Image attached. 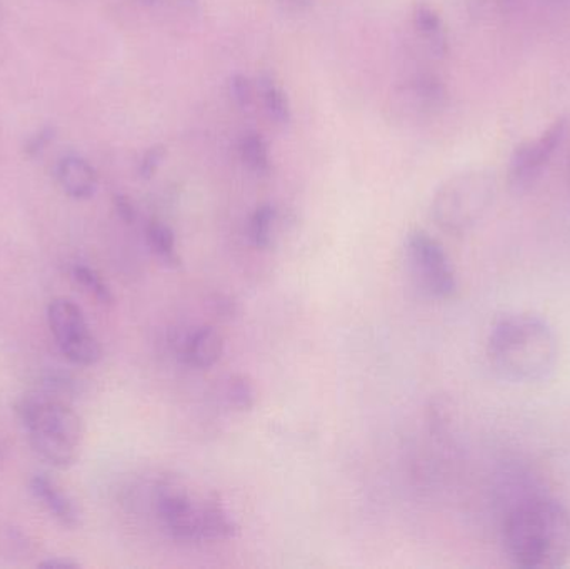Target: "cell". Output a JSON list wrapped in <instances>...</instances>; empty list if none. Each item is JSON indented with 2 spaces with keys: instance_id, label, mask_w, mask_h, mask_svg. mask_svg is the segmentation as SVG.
<instances>
[{
  "instance_id": "cell-1",
  "label": "cell",
  "mask_w": 570,
  "mask_h": 569,
  "mask_svg": "<svg viewBox=\"0 0 570 569\" xmlns=\"http://www.w3.org/2000/svg\"><path fill=\"white\" fill-rule=\"evenodd\" d=\"M502 545L515 567L552 569L570 560V511L546 494H524L505 511Z\"/></svg>"
},
{
  "instance_id": "cell-2",
  "label": "cell",
  "mask_w": 570,
  "mask_h": 569,
  "mask_svg": "<svg viewBox=\"0 0 570 569\" xmlns=\"http://www.w3.org/2000/svg\"><path fill=\"white\" fill-rule=\"evenodd\" d=\"M488 356L502 380L534 384L554 373L559 360L556 331L544 317L512 313L499 317L489 333Z\"/></svg>"
},
{
  "instance_id": "cell-3",
  "label": "cell",
  "mask_w": 570,
  "mask_h": 569,
  "mask_svg": "<svg viewBox=\"0 0 570 569\" xmlns=\"http://www.w3.org/2000/svg\"><path fill=\"white\" fill-rule=\"evenodd\" d=\"M67 381L52 380L17 403L33 451L53 468L72 467L82 443V421L69 403Z\"/></svg>"
},
{
  "instance_id": "cell-4",
  "label": "cell",
  "mask_w": 570,
  "mask_h": 569,
  "mask_svg": "<svg viewBox=\"0 0 570 569\" xmlns=\"http://www.w3.org/2000/svg\"><path fill=\"white\" fill-rule=\"evenodd\" d=\"M498 179L485 169L449 177L432 199V217L445 233L461 236L474 229L494 206Z\"/></svg>"
},
{
  "instance_id": "cell-5",
  "label": "cell",
  "mask_w": 570,
  "mask_h": 569,
  "mask_svg": "<svg viewBox=\"0 0 570 569\" xmlns=\"http://www.w3.org/2000/svg\"><path fill=\"white\" fill-rule=\"evenodd\" d=\"M405 253L412 274L425 294L441 301L452 300L458 294V274L451 257L431 234L422 229L409 233Z\"/></svg>"
},
{
  "instance_id": "cell-6",
  "label": "cell",
  "mask_w": 570,
  "mask_h": 569,
  "mask_svg": "<svg viewBox=\"0 0 570 569\" xmlns=\"http://www.w3.org/2000/svg\"><path fill=\"white\" fill-rule=\"evenodd\" d=\"M49 327L63 356L77 366H94L102 360V346L87 326L82 310L73 301L57 297L47 311Z\"/></svg>"
},
{
  "instance_id": "cell-7",
  "label": "cell",
  "mask_w": 570,
  "mask_h": 569,
  "mask_svg": "<svg viewBox=\"0 0 570 569\" xmlns=\"http://www.w3.org/2000/svg\"><path fill=\"white\" fill-rule=\"evenodd\" d=\"M568 129V117H558L538 137L524 140L515 147L508 169L509 186L512 190L522 193L538 183L546 167L551 164L552 157L564 143Z\"/></svg>"
},
{
  "instance_id": "cell-8",
  "label": "cell",
  "mask_w": 570,
  "mask_h": 569,
  "mask_svg": "<svg viewBox=\"0 0 570 569\" xmlns=\"http://www.w3.org/2000/svg\"><path fill=\"white\" fill-rule=\"evenodd\" d=\"M157 510L174 540L179 543H204V501L197 504L184 488L169 483L159 490Z\"/></svg>"
},
{
  "instance_id": "cell-9",
  "label": "cell",
  "mask_w": 570,
  "mask_h": 569,
  "mask_svg": "<svg viewBox=\"0 0 570 569\" xmlns=\"http://www.w3.org/2000/svg\"><path fill=\"white\" fill-rule=\"evenodd\" d=\"M56 177L60 189L76 200L90 199L99 186V177L92 164L76 154L62 157L57 163Z\"/></svg>"
},
{
  "instance_id": "cell-10",
  "label": "cell",
  "mask_w": 570,
  "mask_h": 569,
  "mask_svg": "<svg viewBox=\"0 0 570 569\" xmlns=\"http://www.w3.org/2000/svg\"><path fill=\"white\" fill-rule=\"evenodd\" d=\"M180 353L189 366L197 367V370H209L223 360V336L214 327H197L187 334Z\"/></svg>"
},
{
  "instance_id": "cell-11",
  "label": "cell",
  "mask_w": 570,
  "mask_h": 569,
  "mask_svg": "<svg viewBox=\"0 0 570 569\" xmlns=\"http://www.w3.org/2000/svg\"><path fill=\"white\" fill-rule=\"evenodd\" d=\"M30 491L33 498L62 524L63 528H76L79 524V510L73 501L57 487L56 481L39 474L30 481Z\"/></svg>"
},
{
  "instance_id": "cell-12",
  "label": "cell",
  "mask_w": 570,
  "mask_h": 569,
  "mask_svg": "<svg viewBox=\"0 0 570 569\" xmlns=\"http://www.w3.org/2000/svg\"><path fill=\"white\" fill-rule=\"evenodd\" d=\"M412 26L422 46L434 57H444L449 52V36L444 20L434 7L417 2L412 10Z\"/></svg>"
},
{
  "instance_id": "cell-13",
  "label": "cell",
  "mask_w": 570,
  "mask_h": 569,
  "mask_svg": "<svg viewBox=\"0 0 570 569\" xmlns=\"http://www.w3.org/2000/svg\"><path fill=\"white\" fill-rule=\"evenodd\" d=\"M444 86L434 76H417L407 80L397 94L402 109L411 112H429L431 109L441 106L444 99Z\"/></svg>"
},
{
  "instance_id": "cell-14",
  "label": "cell",
  "mask_w": 570,
  "mask_h": 569,
  "mask_svg": "<svg viewBox=\"0 0 570 569\" xmlns=\"http://www.w3.org/2000/svg\"><path fill=\"white\" fill-rule=\"evenodd\" d=\"M257 97H259L264 112L267 114L271 120L279 124V126L291 124L292 110L287 94L277 86L273 77H259V80H257Z\"/></svg>"
},
{
  "instance_id": "cell-15",
  "label": "cell",
  "mask_w": 570,
  "mask_h": 569,
  "mask_svg": "<svg viewBox=\"0 0 570 569\" xmlns=\"http://www.w3.org/2000/svg\"><path fill=\"white\" fill-rule=\"evenodd\" d=\"M237 534V524L219 500L204 501L203 537L204 541L233 540Z\"/></svg>"
},
{
  "instance_id": "cell-16",
  "label": "cell",
  "mask_w": 570,
  "mask_h": 569,
  "mask_svg": "<svg viewBox=\"0 0 570 569\" xmlns=\"http://www.w3.org/2000/svg\"><path fill=\"white\" fill-rule=\"evenodd\" d=\"M146 239L157 259L170 269L180 266V256L176 249V234L167 224L153 220L146 229Z\"/></svg>"
},
{
  "instance_id": "cell-17",
  "label": "cell",
  "mask_w": 570,
  "mask_h": 569,
  "mask_svg": "<svg viewBox=\"0 0 570 569\" xmlns=\"http://www.w3.org/2000/svg\"><path fill=\"white\" fill-rule=\"evenodd\" d=\"M239 154L247 169L256 176H267L271 173V150L266 139L261 134L249 133L240 139Z\"/></svg>"
},
{
  "instance_id": "cell-18",
  "label": "cell",
  "mask_w": 570,
  "mask_h": 569,
  "mask_svg": "<svg viewBox=\"0 0 570 569\" xmlns=\"http://www.w3.org/2000/svg\"><path fill=\"white\" fill-rule=\"evenodd\" d=\"M277 210L273 204H263L254 210L249 219V241L257 249H271L274 244V229H276Z\"/></svg>"
},
{
  "instance_id": "cell-19",
  "label": "cell",
  "mask_w": 570,
  "mask_h": 569,
  "mask_svg": "<svg viewBox=\"0 0 570 569\" xmlns=\"http://www.w3.org/2000/svg\"><path fill=\"white\" fill-rule=\"evenodd\" d=\"M257 393L256 384L250 380L246 374H234V376L229 377L226 386V398L227 403L234 408V410L239 411V413H247V411H253L254 406L257 403Z\"/></svg>"
},
{
  "instance_id": "cell-20",
  "label": "cell",
  "mask_w": 570,
  "mask_h": 569,
  "mask_svg": "<svg viewBox=\"0 0 570 569\" xmlns=\"http://www.w3.org/2000/svg\"><path fill=\"white\" fill-rule=\"evenodd\" d=\"M72 276L76 283L83 287V291L89 293L97 303L104 304V306H110L114 303L112 290L94 267L87 266V264H76L72 267Z\"/></svg>"
},
{
  "instance_id": "cell-21",
  "label": "cell",
  "mask_w": 570,
  "mask_h": 569,
  "mask_svg": "<svg viewBox=\"0 0 570 569\" xmlns=\"http://www.w3.org/2000/svg\"><path fill=\"white\" fill-rule=\"evenodd\" d=\"M227 92H229L230 99L237 107L249 109L257 99V84H254L244 73H234L227 82Z\"/></svg>"
},
{
  "instance_id": "cell-22",
  "label": "cell",
  "mask_w": 570,
  "mask_h": 569,
  "mask_svg": "<svg viewBox=\"0 0 570 569\" xmlns=\"http://www.w3.org/2000/svg\"><path fill=\"white\" fill-rule=\"evenodd\" d=\"M166 147L154 146L144 154L142 160L139 164V174L142 179H150L154 174L157 173L160 166H163L164 159H166Z\"/></svg>"
},
{
  "instance_id": "cell-23",
  "label": "cell",
  "mask_w": 570,
  "mask_h": 569,
  "mask_svg": "<svg viewBox=\"0 0 570 569\" xmlns=\"http://www.w3.org/2000/svg\"><path fill=\"white\" fill-rule=\"evenodd\" d=\"M53 134H56V130H53L52 127H43V129L39 130L36 136H32L27 140L26 154H29V156H37V154L42 153V150L52 143Z\"/></svg>"
},
{
  "instance_id": "cell-24",
  "label": "cell",
  "mask_w": 570,
  "mask_h": 569,
  "mask_svg": "<svg viewBox=\"0 0 570 569\" xmlns=\"http://www.w3.org/2000/svg\"><path fill=\"white\" fill-rule=\"evenodd\" d=\"M114 206H116L117 214H119L124 223L130 224L136 220V206H134L129 197L124 196V194H117V196L114 197Z\"/></svg>"
},
{
  "instance_id": "cell-25",
  "label": "cell",
  "mask_w": 570,
  "mask_h": 569,
  "mask_svg": "<svg viewBox=\"0 0 570 569\" xmlns=\"http://www.w3.org/2000/svg\"><path fill=\"white\" fill-rule=\"evenodd\" d=\"M40 567L43 568H59V569H66V568H77L79 567V563H76V561L70 560H59V558H52V560L42 561L40 563Z\"/></svg>"
},
{
  "instance_id": "cell-26",
  "label": "cell",
  "mask_w": 570,
  "mask_h": 569,
  "mask_svg": "<svg viewBox=\"0 0 570 569\" xmlns=\"http://www.w3.org/2000/svg\"><path fill=\"white\" fill-rule=\"evenodd\" d=\"M312 0H279L281 6L287 10H304L311 6Z\"/></svg>"
},
{
  "instance_id": "cell-27",
  "label": "cell",
  "mask_w": 570,
  "mask_h": 569,
  "mask_svg": "<svg viewBox=\"0 0 570 569\" xmlns=\"http://www.w3.org/2000/svg\"><path fill=\"white\" fill-rule=\"evenodd\" d=\"M498 6L502 12H511L518 6V0H498Z\"/></svg>"
},
{
  "instance_id": "cell-28",
  "label": "cell",
  "mask_w": 570,
  "mask_h": 569,
  "mask_svg": "<svg viewBox=\"0 0 570 569\" xmlns=\"http://www.w3.org/2000/svg\"><path fill=\"white\" fill-rule=\"evenodd\" d=\"M144 2H147V3H156V2H159V0H144Z\"/></svg>"
}]
</instances>
